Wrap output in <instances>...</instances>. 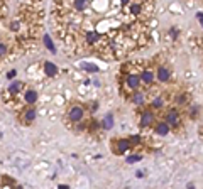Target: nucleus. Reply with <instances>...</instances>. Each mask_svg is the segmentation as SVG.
Wrapping results in <instances>:
<instances>
[{
	"label": "nucleus",
	"instance_id": "nucleus-1",
	"mask_svg": "<svg viewBox=\"0 0 203 189\" xmlns=\"http://www.w3.org/2000/svg\"><path fill=\"white\" fill-rule=\"evenodd\" d=\"M131 147H132V144L129 138H119V140L112 142V152L117 154V155H122V154L127 152Z\"/></svg>",
	"mask_w": 203,
	"mask_h": 189
},
{
	"label": "nucleus",
	"instance_id": "nucleus-2",
	"mask_svg": "<svg viewBox=\"0 0 203 189\" xmlns=\"http://www.w3.org/2000/svg\"><path fill=\"white\" fill-rule=\"evenodd\" d=\"M68 116H69V120L71 122H81L83 120V116H85V110L81 108L80 105H73L71 108H69V112H68Z\"/></svg>",
	"mask_w": 203,
	"mask_h": 189
},
{
	"label": "nucleus",
	"instance_id": "nucleus-3",
	"mask_svg": "<svg viewBox=\"0 0 203 189\" xmlns=\"http://www.w3.org/2000/svg\"><path fill=\"white\" fill-rule=\"evenodd\" d=\"M171 78V71L166 68V66H159L157 68V80L161 81V83H166V81H169Z\"/></svg>",
	"mask_w": 203,
	"mask_h": 189
},
{
	"label": "nucleus",
	"instance_id": "nucleus-4",
	"mask_svg": "<svg viewBox=\"0 0 203 189\" xmlns=\"http://www.w3.org/2000/svg\"><path fill=\"white\" fill-rule=\"evenodd\" d=\"M166 123L169 125V127H176V125L179 123V113L174 112V110L168 112V115H166Z\"/></svg>",
	"mask_w": 203,
	"mask_h": 189
},
{
	"label": "nucleus",
	"instance_id": "nucleus-5",
	"mask_svg": "<svg viewBox=\"0 0 203 189\" xmlns=\"http://www.w3.org/2000/svg\"><path fill=\"white\" fill-rule=\"evenodd\" d=\"M127 86L131 88V90H137L139 84H141V76H135V74H129L125 80Z\"/></svg>",
	"mask_w": 203,
	"mask_h": 189
},
{
	"label": "nucleus",
	"instance_id": "nucleus-6",
	"mask_svg": "<svg viewBox=\"0 0 203 189\" xmlns=\"http://www.w3.org/2000/svg\"><path fill=\"white\" fill-rule=\"evenodd\" d=\"M154 134L161 135V137L168 135L169 134V125H168L166 122H159V123H156V127H154Z\"/></svg>",
	"mask_w": 203,
	"mask_h": 189
},
{
	"label": "nucleus",
	"instance_id": "nucleus-7",
	"mask_svg": "<svg viewBox=\"0 0 203 189\" xmlns=\"http://www.w3.org/2000/svg\"><path fill=\"white\" fill-rule=\"evenodd\" d=\"M154 122V113L152 112H144L141 115V127H147Z\"/></svg>",
	"mask_w": 203,
	"mask_h": 189
},
{
	"label": "nucleus",
	"instance_id": "nucleus-8",
	"mask_svg": "<svg viewBox=\"0 0 203 189\" xmlns=\"http://www.w3.org/2000/svg\"><path fill=\"white\" fill-rule=\"evenodd\" d=\"M24 100L27 105H34V103L37 102V93L34 90H29V91H25L24 93Z\"/></svg>",
	"mask_w": 203,
	"mask_h": 189
},
{
	"label": "nucleus",
	"instance_id": "nucleus-9",
	"mask_svg": "<svg viewBox=\"0 0 203 189\" xmlns=\"http://www.w3.org/2000/svg\"><path fill=\"white\" fill-rule=\"evenodd\" d=\"M44 71H46L47 76H56V73H58V68H56L54 62H46V64H44Z\"/></svg>",
	"mask_w": 203,
	"mask_h": 189
},
{
	"label": "nucleus",
	"instance_id": "nucleus-10",
	"mask_svg": "<svg viewBox=\"0 0 203 189\" xmlns=\"http://www.w3.org/2000/svg\"><path fill=\"white\" fill-rule=\"evenodd\" d=\"M141 81H144V83L151 84L152 81H154V73H152V71H142V74H141Z\"/></svg>",
	"mask_w": 203,
	"mask_h": 189
},
{
	"label": "nucleus",
	"instance_id": "nucleus-11",
	"mask_svg": "<svg viewBox=\"0 0 203 189\" xmlns=\"http://www.w3.org/2000/svg\"><path fill=\"white\" fill-rule=\"evenodd\" d=\"M24 120L27 122V123H31V122L36 120V110H34V108H27V110H25Z\"/></svg>",
	"mask_w": 203,
	"mask_h": 189
},
{
	"label": "nucleus",
	"instance_id": "nucleus-12",
	"mask_svg": "<svg viewBox=\"0 0 203 189\" xmlns=\"http://www.w3.org/2000/svg\"><path fill=\"white\" fill-rule=\"evenodd\" d=\"M132 102H134L135 105H142V103H144V93L135 91V93L132 94Z\"/></svg>",
	"mask_w": 203,
	"mask_h": 189
},
{
	"label": "nucleus",
	"instance_id": "nucleus-13",
	"mask_svg": "<svg viewBox=\"0 0 203 189\" xmlns=\"http://www.w3.org/2000/svg\"><path fill=\"white\" fill-rule=\"evenodd\" d=\"M20 90H22V83H20V81H14V83L9 86V93H12V94L19 93Z\"/></svg>",
	"mask_w": 203,
	"mask_h": 189
},
{
	"label": "nucleus",
	"instance_id": "nucleus-14",
	"mask_svg": "<svg viewBox=\"0 0 203 189\" xmlns=\"http://www.w3.org/2000/svg\"><path fill=\"white\" fill-rule=\"evenodd\" d=\"M113 127V116L112 113H109V115L103 118V128H107V130H110V128Z\"/></svg>",
	"mask_w": 203,
	"mask_h": 189
},
{
	"label": "nucleus",
	"instance_id": "nucleus-15",
	"mask_svg": "<svg viewBox=\"0 0 203 189\" xmlns=\"http://www.w3.org/2000/svg\"><path fill=\"white\" fill-rule=\"evenodd\" d=\"M44 46H46L49 51H53V52L56 51V47H54V44H53V41H51L49 36H44Z\"/></svg>",
	"mask_w": 203,
	"mask_h": 189
},
{
	"label": "nucleus",
	"instance_id": "nucleus-16",
	"mask_svg": "<svg viewBox=\"0 0 203 189\" xmlns=\"http://www.w3.org/2000/svg\"><path fill=\"white\" fill-rule=\"evenodd\" d=\"M88 0H75V9L76 10H85Z\"/></svg>",
	"mask_w": 203,
	"mask_h": 189
},
{
	"label": "nucleus",
	"instance_id": "nucleus-17",
	"mask_svg": "<svg viewBox=\"0 0 203 189\" xmlns=\"http://www.w3.org/2000/svg\"><path fill=\"white\" fill-rule=\"evenodd\" d=\"M141 160V155H129L127 157V162L129 164H135V162H139Z\"/></svg>",
	"mask_w": 203,
	"mask_h": 189
},
{
	"label": "nucleus",
	"instance_id": "nucleus-18",
	"mask_svg": "<svg viewBox=\"0 0 203 189\" xmlns=\"http://www.w3.org/2000/svg\"><path fill=\"white\" fill-rule=\"evenodd\" d=\"M97 39H98V34H97V32H90V34L87 36V41H88V42H95Z\"/></svg>",
	"mask_w": 203,
	"mask_h": 189
},
{
	"label": "nucleus",
	"instance_id": "nucleus-19",
	"mask_svg": "<svg viewBox=\"0 0 203 189\" xmlns=\"http://www.w3.org/2000/svg\"><path fill=\"white\" fill-rule=\"evenodd\" d=\"M131 12H132V14H139V12H141V5H139V4L131 5Z\"/></svg>",
	"mask_w": 203,
	"mask_h": 189
},
{
	"label": "nucleus",
	"instance_id": "nucleus-20",
	"mask_svg": "<svg viewBox=\"0 0 203 189\" xmlns=\"http://www.w3.org/2000/svg\"><path fill=\"white\" fill-rule=\"evenodd\" d=\"M161 105H163V102H161L159 98H157V100H154V102H152V106H156V108H159Z\"/></svg>",
	"mask_w": 203,
	"mask_h": 189
},
{
	"label": "nucleus",
	"instance_id": "nucleus-21",
	"mask_svg": "<svg viewBox=\"0 0 203 189\" xmlns=\"http://www.w3.org/2000/svg\"><path fill=\"white\" fill-rule=\"evenodd\" d=\"M85 69H87V71H88V69H90V71H98V68H95L93 64H87V66H85Z\"/></svg>",
	"mask_w": 203,
	"mask_h": 189
},
{
	"label": "nucleus",
	"instance_id": "nucleus-22",
	"mask_svg": "<svg viewBox=\"0 0 203 189\" xmlns=\"http://www.w3.org/2000/svg\"><path fill=\"white\" fill-rule=\"evenodd\" d=\"M5 52H7V47H5L4 44H0V56H2V54H5Z\"/></svg>",
	"mask_w": 203,
	"mask_h": 189
},
{
	"label": "nucleus",
	"instance_id": "nucleus-23",
	"mask_svg": "<svg viewBox=\"0 0 203 189\" xmlns=\"http://www.w3.org/2000/svg\"><path fill=\"white\" fill-rule=\"evenodd\" d=\"M196 17H198L200 24H201V26H203V14H201V12H198V14H196Z\"/></svg>",
	"mask_w": 203,
	"mask_h": 189
},
{
	"label": "nucleus",
	"instance_id": "nucleus-24",
	"mask_svg": "<svg viewBox=\"0 0 203 189\" xmlns=\"http://www.w3.org/2000/svg\"><path fill=\"white\" fill-rule=\"evenodd\" d=\"M139 140H141V138H139V137H132L131 144H132V145H134V144H139Z\"/></svg>",
	"mask_w": 203,
	"mask_h": 189
},
{
	"label": "nucleus",
	"instance_id": "nucleus-25",
	"mask_svg": "<svg viewBox=\"0 0 203 189\" xmlns=\"http://www.w3.org/2000/svg\"><path fill=\"white\" fill-rule=\"evenodd\" d=\"M14 76H15V71H10V73L7 74V78H9V80H10V78H14Z\"/></svg>",
	"mask_w": 203,
	"mask_h": 189
},
{
	"label": "nucleus",
	"instance_id": "nucleus-26",
	"mask_svg": "<svg viewBox=\"0 0 203 189\" xmlns=\"http://www.w3.org/2000/svg\"><path fill=\"white\" fill-rule=\"evenodd\" d=\"M127 2H129V0H122V4H124V5H125V4H127Z\"/></svg>",
	"mask_w": 203,
	"mask_h": 189
}]
</instances>
